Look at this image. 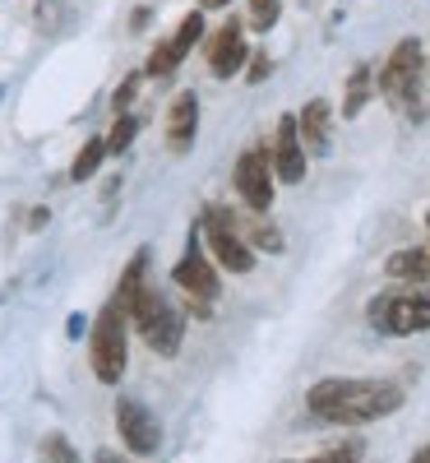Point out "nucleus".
Instances as JSON below:
<instances>
[{
    "mask_svg": "<svg viewBox=\"0 0 430 463\" xmlns=\"http://www.w3.org/2000/svg\"><path fill=\"white\" fill-rule=\"evenodd\" d=\"M305 408L315 421H329V427H370V421L394 417L403 408V390L394 380L329 375L305 390Z\"/></svg>",
    "mask_w": 430,
    "mask_h": 463,
    "instance_id": "f257e3e1",
    "label": "nucleus"
},
{
    "mask_svg": "<svg viewBox=\"0 0 430 463\" xmlns=\"http://www.w3.org/2000/svg\"><path fill=\"white\" fill-rule=\"evenodd\" d=\"M148 264H153V255L139 250L121 269V279H116V301L126 306L130 325L139 329V338L153 347V353H158V357H176L181 343H185V316L163 297V288L148 283Z\"/></svg>",
    "mask_w": 430,
    "mask_h": 463,
    "instance_id": "f03ea898",
    "label": "nucleus"
},
{
    "mask_svg": "<svg viewBox=\"0 0 430 463\" xmlns=\"http://www.w3.org/2000/svg\"><path fill=\"white\" fill-rule=\"evenodd\" d=\"M366 316L379 334L388 338H412L430 329V283H403V288H384Z\"/></svg>",
    "mask_w": 430,
    "mask_h": 463,
    "instance_id": "7ed1b4c3",
    "label": "nucleus"
},
{
    "mask_svg": "<svg viewBox=\"0 0 430 463\" xmlns=\"http://www.w3.org/2000/svg\"><path fill=\"white\" fill-rule=\"evenodd\" d=\"M89 362H93V375L102 384H121L126 362H130V316L116 297L102 306L93 329H89Z\"/></svg>",
    "mask_w": 430,
    "mask_h": 463,
    "instance_id": "20e7f679",
    "label": "nucleus"
},
{
    "mask_svg": "<svg viewBox=\"0 0 430 463\" xmlns=\"http://www.w3.org/2000/svg\"><path fill=\"white\" fill-rule=\"evenodd\" d=\"M194 232H200L209 260L222 269V274H250V269H255V250L246 246V237L237 232V222H231V209L209 204L204 218L194 222Z\"/></svg>",
    "mask_w": 430,
    "mask_h": 463,
    "instance_id": "39448f33",
    "label": "nucleus"
},
{
    "mask_svg": "<svg viewBox=\"0 0 430 463\" xmlns=\"http://www.w3.org/2000/svg\"><path fill=\"white\" fill-rule=\"evenodd\" d=\"M172 288L194 306V316H209V306L218 301V292H222L218 264L209 260V250H204V241H200V232H190V246H185V255H181L176 269H172Z\"/></svg>",
    "mask_w": 430,
    "mask_h": 463,
    "instance_id": "423d86ee",
    "label": "nucleus"
},
{
    "mask_svg": "<svg viewBox=\"0 0 430 463\" xmlns=\"http://www.w3.org/2000/svg\"><path fill=\"white\" fill-rule=\"evenodd\" d=\"M421 80H425V47L416 43V37H403V43L384 56V65L375 74V89L394 107H407V102H416Z\"/></svg>",
    "mask_w": 430,
    "mask_h": 463,
    "instance_id": "0eeeda50",
    "label": "nucleus"
},
{
    "mask_svg": "<svg viewBox=\"0 0 430 463\" xmlns=\"http://www.w3.org/2000/svg\"><path fill=\"white\" fill-rule=\"evenodd\" d=\"M231 185L250 213H268L273 209V195H278V176H273V163H268V144H250L237 167H231Z\"/></svg>",
    "mask_w": 430,
    "mask_h": 463,
    "instance_id": "6e6552de",
    "label": "nucleus"
},
{
    "mask_svg": "<svg viewBox=\"0 0 430 463\" xmlns=\"http://www.w3.org/2000/svg\"><path fill=\"white\" fill-rule=\"evenodd\" d=\"M204 61L213 80H237L250 61V43H246V24L241 19H222L218 28L204 33Z\"/></svg>",
    "mask_w": 430,
    "mask_h": 463,
    "instance_id": "1a4fd4ad",
    "label": "nucleus"
},
{
    "mask_svg": "<svg viewBox=\"0 0 430 463\" xmlns=\"http://www.w3.org/2000/svg\"><path fill=\"white\" fill-rule=\"evenodd\" d=\"M116 436L121 445L139 458H153L163 449V421L153 417V408H144L139 399H121L116 403Z\"/></svg>",
    "mask_w": 430,
    "mask_h": 463,
    "instance_id": "9d476101",
    "label": "nucleus"
},
{
    "mask_svg": "<svg viewBox=\"0 0 430 463\" xmlns=\"http://www.w3.org/2000/svg\"><path fill=\"white\" fill-rule=\"evenodd\" d=\"M268 163H273V176L283 185H301L305 181V167H310V153L296 135V116H278V126H273V144H268Z\"/></svg>",
    "mask_w": 430,
    "mask_h": 463,
    "instance_id": "9b49d317",
    "label": "nucleus"
},
{
    "mask_svg": "<svg viewBox=\"0 0 430 463\" xmlns=\"http://www.w3.org/2000/svg\"><path fill=\"white\" fill-rule=\"evenodd\" d=\"M163 135H167V148L176 153V158H185V153L194 148V135H200V93H194V89H181L167 102Z\"/></svg>",
    "mask_w": 430,
    "mask_h": 463,
    "instance_id": "f8f14e48",
    "label": "nucleus"
},
{
    "mask_svg": "<svg viewBox=\"0 0 430 463\" xmlns=\"http://www.w3.org/2000/svg\"><path fill=\"white\" fill-rule=\"evenodd\" d=\"M333 121H338V111H333L329 98H310V102L296 111V135H301V144H305L310 158L329 153V144H333Z\"/></svg>",
    "mask_w": 430,
    "mask_h": 463,
    "instance_id": "ddd939ff",
    "label": "nucleus"
},
{
    "mask_svg": "<svg viewBox=\"0 0 430 463\" xmlns=\"http://www.w3.org/2000/svg\"><path fill=\"white\" fill-rule=\"evenodd\" d=\"M384 274L394 283H430V241L425 246H403L384 260Z\"/></svg>",
    "mask_w": 430,
    "mask_h": 463,
    "instance_id": "4468645a",
    "label": "nucleus"
},
{
    "mask_svg": "<svg viewBox=\"0 0 430 463\" xmlns=\"http://www.w3.org/2000/svg\"><path fill=\"white\" fill-rule=\"evenodd\" d=\"M231 222H237V232L246 237V246H250L255 255H259V250H264V255H283V232L268 222V213H250V209H246V218L231 213Z\"/></svg>",
    "mask_w": 430,
    "mask_h": 463,
    "instance_id": "2eb2a0df",
    "label": "nucleus"
},
{
    "mask_svg": "<svg viewBox=\"0 0 430 463\" xmlns=\"http://www.w3.org/2000/svg\"><path fill=\"white\" fill-rule=\"evenodd\" d=\"M370 98H375V70L366 61H357L347 74V84H342V121H357Z\"/></svg>",
    "mask_w": 430,
    "mask_h": 463,
    "instance_id": "dca6fc26",
    "label": "nucleus"
},
{
    "mask_svg": "<svg viewBox=\"0 0 430 463\" xmlns=\"http://www.w3.org/2000/svg\"><path fill=\"white\" fill-rule=\"evenodd\" d=\"M102 163H107V135H89V139L79 144V153L70 158V181H74V185L93 181V176L102 172Z\"/></svg>",
    "mask_w": 430,
    "mask_h": 463,
    "instance_id": "f3484780",
    "label": "nucleus"
},
{
    "mask_svg": "<svg viewBox=\"0 0 430 463\" xmlns=\"http://www.w3.org/2000/svg\"><path fill=\"white\" fill-rule=\"evenodd\" d=\"M204 33H209V19H204V10H190V14L176 24V33L167 37V43H172V52H176V61H185L194 47H200V43H204Z\"/></svg>",
    "mask_w": 430,
    "mask_h": 463,
    "instance_id": "a211bd4d",
    "label": "nucleus"
},
{
    "mask_svg": "<svg viewBox=\"0 0 430 463\" xmlns=\"http://www.w3.org/2000/svg\"><path fill=\"white\" fill-rule=\"evenodd\" d=\"M139 130H144V116L139 111H116V121L107 130V158H121V153L139 139Z\"/></svg>",
    "mask_w": 430,
    "mask_h": 463,
    "instance_id": "6ab92c4d",
    "label": "nucleus"
},
{
    "mask_svg": "<svg viewBox=\"0 0 430 463\" xmlns=\"http://www.w3.org/2000/svg\"><path fill=\"white\" fill-rule=\"evenodd\" d=\"M176 52H172V43H167V37H163V43H153V52H148V61L139 65L144 70V80H172V74H176Z\"/></svg>",
    "mask_w": 430,
    "mask_h": 463,
    "instance_id": "aec40b11",
    "label": "nucleus"
},
{
    "mask_svg": "<svg viewBox=\"0 0 430 463\" xmlns=\"http://www.w3.org/2000/svg\"><path fill=\"white\" fill-rule=\"evenodd\" d=\"M37 463H79V449L70 445V436L51 431V436H42V445H37Z\"/></svg>",
    "mask_w": 430,
    "mask_h": 463,
    "instance_id": "412c9836",
    "label": "nucleus"
},
{
    "mask_svg": "<svg viewBox=\"0 0 430 463\" xmlns=\"http://www.w3.org/2000/svg\"><path fill=\"white\" fill-rule=\"evenodd\" d=\"M139 89H144V70H130L121 84H116V93H111V111H135V98H139Z\"/></svg>",
    "mask_w": 430,
    "mask_h": 463,
    "instance_id": "4be33fe9",
    "label": "nucleus"
},
{
    "mask_svg": "<svg viewBox=\"0 0 430 463\" xmlns=\"http://www.w3.org/2000/svg\"><path fill=\"white\" fill-rule=\"evenodd\" d=\"M278 14H283V0H250V19H246V28L268 33L273 24H278Z\"/></svg>",
    "mask_w": 430,
    "mask_h": 463,
    "instance_id": "5701e85b",
    "label": "nucleus"
},
{
    "mask_svg": "<svg viewBox=\"0 0 430 463\" xmlns=\"http://www.w3.org/2000/svg\"><path fill=\"white\" fill-rule=\"evenodd\" d=\"M61 0H37V28H42V33H56L61 28Z\"/></svg>",
    "mask_w": 430,
    "mask_h": 463,
    "instance_id": "b1692460",
    "label": "nucleus"
},
{
    "mask_svg": "<svg viewBox=\"0 0 430 463\" xmlns=\"http://www.w3.org/2000/svg\"><path fill=\"white\" fill-rule=\"evenodd\" d=\"M241 74H246L250 84H264L268 74H273V56H268V52H255V56L246 61V70H241Z\"/></svg>",
    "mask_w": 430,
    "mask_h": 463,
    "instance_id": "393cba45",
    "label": "nucleus"
},
{
    "mask_svg": "<svg viewBox=\"0 0 430 463\" xmlns=\"http://www.w3.org/2000/svg\"><path fill=\"white\" fill-rule=\"evenodd\" d=\"M287 463H357V445H342V449H329L315 458H287Z\"/></svg>",
    "mask_w": 430,
    "mask_h": 463,
    "instance_id": "a878e982",
    "label": "nucleus"
},
{
    "mask_svg": "<svg viewBox=\"0 0 430 463\" xmlns=\"http://www.w3.org/2000/svg\"><path fill=\"white\" fill-rule=\"evenodd\" d=\"M23 222H28V232H42V227H47V209H42V204L28 209V218H23Z\"/></svg>",
    "mask_w": 430,
    "mask_h": 463,
    "instance_id": "bb28decb",
    "label": "nucleus"
},
{
    "mask_svg": "<svg viewBox=\"0 0 430 463\" xmlns=\"http://www.w3.org/2000/svg\"><path fill=\"white\" fill-rule=\"evenodd\" d=\"M148 19H153V10H148V5H144V10H135V14H130V33H139Z\"/></svg>",
    "mask_w": 430,
    "mask_h": 463,
    "instance_id": "cd10ccee",
    "label": "nucleus"
},
{
    "mask_svg": "<svg viewBox=\"0 0 430 463\" xmlns=\"http://www.w3.org/2000/svg\"><path fill=\"white\" fill-rule=\"evenodd\" d=\"M93 463H130V458H121V454H111V449H98V454H93Z\"/></svg>",
    "mask_w": 430,
    "mask_h": 463,
    "instance_id": "c85d7f7f",
    "label": "nucleus"
},
{
    "mask_svg": "<svg viewBox=\"0 0 430 463\" xmlns=\"http://www.w3.org/2000/svg\"><path fill=\"white\" fill-rule=\"evenodd\" d=\"M227 5H231V0H200V10H204V14H209V10H227Z\"/></svg>",
    "mask_w": 430,
    "mask_h": 463,
    "instance_id": "c756f323",
    "label": "nucleus"
},
{
    "mask_svg": "<svg viewBox=\"0 0 430 463\" xmlns=\"http://www.w3.org/2000/svg\"><path fill=\"white\" fill-rule=\"evenodd\" d=\"M412 463H430V445H425V449H421V454H416Z\"/></svg>",
    "mask_w": 430,
    "mask_h": 463,
    "instance_id": "7c9ffc66",
    "label": "nucleus"
},
{
    "mask_svg": "<svg viewBox=\"0 0 430 463\" xmlns=\"http://www.w3.org/2000/svg\"><path fill=\"white\" fill-rule=\"evenodd\" d=\"M425 74H430V52H425Z\"/></svg>",
    "mask_w": 430,
    "mask_h": 463,
    "instance_id": "2f4dec72",
    "label": "nucleus"
},
{
    "mask_svg": "<svg viewBox=\"0 0 430 463\" xmlns=\"http://www.w3.org/2000/svg\"><path fill=\"white\" fill-rule=\"evenodd\" d=\"M425 227H430V213H425Z\"/></svg>",
    "mask_w": 430,
    "mask_h": 463,
    "instance_id": "473e14b6",
    "label": "nucleus"
}]
</instances>
